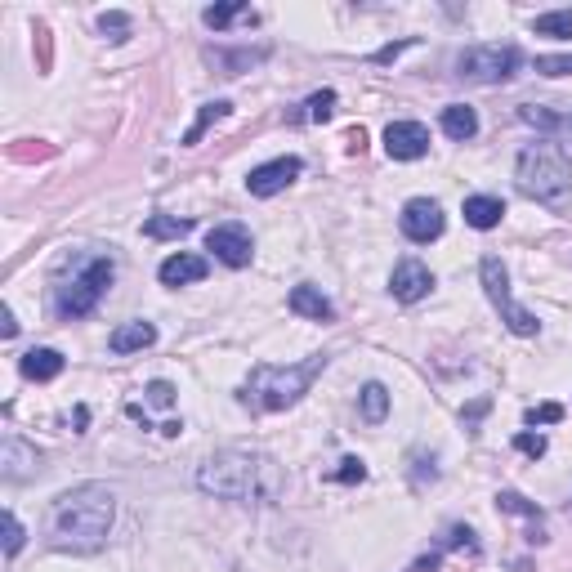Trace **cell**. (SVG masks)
Segmentation results:
<instances>
[{"instance_id": "2e32d148", "label": "cell", "mask_w": 572, "mask_h": 572, "mask_svg": "<svg viewBox=\"0 0 572 572\" xmlns=\"http://www.w3.org/2000/svg\"><path fill=\"white\" fill-rule=\"evenodd\" d=\"M63 354L59 349H27L23 358H18V371H23L27 380H54V376H63Z\"/></svg>"}, {"instance_id": "4fadbf2b", "label": "cell", "mask_w": 572, "mask_h": 572, "mask_svg": "<svg viewBox=\"0 0 572 572\" xmlns=\"http://www.w3.org/2000/svg\"><path fill=\"white\" fill-rule=\"evenodd\" d=\"M206 273H211V264H206L202 255L179 251V255H170V260H161L157 278H161V286H188V282H202Z\"/></svg>"}, {"instance_id": "d590c367", "label": "cell", "mask_w": 572, "mask_h": 572, "mask_svg": "<svg viewBox=\"0 0 572 572\" xmlns=\"http://www.w3.org/2000/svg\"><path fill=\"white\" fill-rule=\"evenodd\" d=\"M0 322H5V327H0V331H5V340H14V336H18V322H14V313H9V309H0Z\"/></svg>"}, {"instance_id": "ac0fdd59", "label": "cell", "mask_w": 572, "mask_h": 572, "mask_svg": "<svg viewBox=\"0 0 572 572\" xmlns=\"http://www.w3.org/2000/svg\"><path fill=\"white\" fill-rule=\"evenodd\" d=\"M443 130H447V139L470 143L474 135H479V112H474L470 103H447L443 108Z\"/></svg>"}, {"instance_id": "ffe728a7", "label": "cell", "mask_w": 572, "mask_h": 572, "mask_svg": "<svg viewBox=\"0 0 572 572\" xmlns=\"http://www.w3.org/2000/svg\"><path fill=\"white\" fill-rule=\"evenodd\" d=\"M523 126H537L541 135H568L572 139V112H550V108H519Z\"/></svg>"}, {"instance_id": "836d02e7", "label": "cell", "mask_w": 572, "mask_h": 572, "mask_svg": "<svg viewBox=\"0 0 572 572\" xmlns=\"http://www.w3.org/2000/svg\"><path fill=\"white\" fill-rule=\"evenodd\" d=\"M148 403L152 407H170V403H175V385H166V380H152V385H148Z\"/></svg>"}, {"instance_id": "7c38bea8", "label": "cell", "mask_w": 572, "mask_h": 572, "mask_svg": "<svg viewBox=\"0 0 572 572\" xmlns=\"http://www.w3.org/2000/svg\"><path fill=\"white\" fill-rule=\"evenodd\" d=\"M389 291H394V300L416 304V300H425V295L434 291V273H429L421 260H398L394 278H389Z\"/></svg>"}, {"instance_id": "5b68a950", "label": "cell", "mask_w": 572, "mask_h": 572, "mask_svg": "<svg viewBox=\"0 0 572 572\" xmlns=\"http://www.w3.org/2000/svg\"><path fill=\"white\" fill-rule=\"evenodd\" d=\"M112 278H117V264L108 255H85L81 269L54 286V313L59 318H85V313H94V304L103 300Z\"/></svg>"}, {"instance_id": "603a6c76", "label": "cell", "mask_w": 572, "mask_h": 572, "mask_svg": "<svg viewBox=\"0 0 572 572\" xmlns=\"http://www.w3.org/2000/svg\"><path fill=\"white\" fill-rule=\"evenodd\" d=\"M532 32L550 36V41H572V9H550V14L532 18Z\"/></svg>"}, {"instance_id": "9c48e42d", "label": "cell", "mask_w": 572, "mask_h": 572, "mask_svg": "<svg viewBox=\"0 0 572 572\" xmlns=\"http://www.w3.org/2000/svg\"><path fill=\"white\" fill-rule=\"evenodd\" d=\"M206 251H215V260L228 264V269H246L255 255V242L242 224H219L206 233Z\"/></svg>"}, {"instance_id": "3957f363", "label": "cell", "mask_w": 572, "mask_h": 572, "mask_svg": "<svg viewBox=\"0 0 572 572\" xmlns=\"http://www.w3.org/2000/svg\"><path fill=\"white\" fill-rule=\"evenodd\" d=\"M514 179H519L523 197L550 206V211H564L572 197V157L550 139L528 143L519 152V161H514Z\"/></svg>"}, {"instance_id": "8992f818", "label": "cell", "mask_w": 572, "mask_h": 572, "mask_svg": "<svg viewBox=\"0 0 572 572\" xmlns=\"http://www.w3.org/2000/svg\"><path fill=\"white\" fill-rule=\"evenodd\" d=\"M519 63V45H470V50L456 54V76L474 85H501L519 72Z\"/></svg>"}, {"instance_id": "cb8c5ba5", "label": "cell", "mask_w": 572, "mask_h": 572, "mask_svg": "<svg viewBox=\"0 0 572 572\" xmlns=\"http://www.w3.org/2000/svg\"><path fill=\"white\" fill-rule=\"evenodd\" d=\"M228 112H233V103H224V99H219V103H206V108H202V112H197L193 130H188V135H184V143H188V148H193V143H197V139H202V135H206V130H211V126H215V121H224V117H228Z\"/></svg>"}, {"instance_id": "83f0119b", "label": "cell", "mask_w": 572, "mask_h": 572, "mask_svg": "<svg viewBox=\"0 0 572 572\" xmlns=\"http://www.w3.org/2000/svg\"><path fill=\"white\" fill-rule=\"evenodd\" d=\"M99 32L112 36V41H126V36H130V14H121V9H112V14H99Z\"/></svg>"}, {"instance_id": "8d00e7d4", "label": "cell", "mask_w": 572, "mask_h": 572, "mask_svg": "<svg viewBox=\"0 0 572 572\" xmlns=\"http://www.w3.org/2000/svg\"><path fill=\"white\" fill-rule=\"evenodd\" d=\"M362 143H367V135H362V130H349V152H362Z\"/></svg>"}, {"instance_id": "e0dca14e", "label": "cell", "mask_w": 572, "mask_h": 572, "mask_svg": "<svg viewBox=\"0 0 572 572\" xmlns=\"http://www.w3.org/2000/svg\"><path fill=\"white\" fill-rule=\"evenodd\" d=\"M148 345H157V327L152 322H126V327H117L108 336L112 354H135V349H148Z\"/></svg>"}, {"instance_id": "ba28073f", "label": "cell", "mask_w": 572, "mask_h": 572, "mask_svg": "<svg viewBox=\"0 0 572 572\" xmlns=\"http://www.w3.org/2000/svg\"><path fill=\"white\" fill-rule=\"evenodd\" d=\"M398 224H403V237L416 246H429L443 237L447 219L438 211V202H429V197H412V202L403 206V215H398Z\"/></svg>"}, {"instance_id": "4dcf8cb0", "label": "cell", "mask_w": 572, "mask_h": 572, "mask_svg": "<svg viewBox=\"0 0 572 572\" xmlns=\"http://www.w3.org/2000/svg\"><path fill=\"white\" fill-rule=\"evenodd\" d=\"M367 479V465L358 461V456H345V461H340V470L331 474V483H362Z\"/></svg>"}, {"instance_id": "5bb4252c", "label": "cell", "mask_w": 572, "mask_h": 572, "mask_svg": "<svg viewBox=\"0 0 572 572\" xmlns=\"http://www.w3.org/2000/svg\"><path fill=\"white\" fill-rule=\"evenodd\" d=\"M461 215H465V224H470V228L488 233V228H497L505 219V202H501V197H488V193H474V197H465Z\"/></svg>"}, {"instance_id": "1f68e13d", "label": "cell", "mask_w": 572, "mask_h": 572, "mask_svg": "<svg viewBox=\"0 0 572 572\" xmlns=\"http://www.w3.org/2000/svg\"><path fill=\"white\" fill-rule=\"evenodd\" d=\"M555 421H564V407H559V403L528 407V425H555Z\"/></svg>"}, {"instance_id": "7402d4cb", "label": "cell", "mask_w": 572, "mask_h": 572, "mask_svg": "<svg viewBox=\"0 0 572 572\" xmlns=\"http://www.w3.org/2000/svg\"><path fill=\"white\" fill-rule=\"evenodd\" d=\"M358 412H362V421H367V425H380L389 416V389L380 385V380H367V385H362Z\"/></svg>"}, {"instance_id": "d6a6232c", "label": "cell", "mask_w": 572, "mask_h": 572, "mask_svg": "<svg viewBox=\"0 0 572 572\" xmlns=\"http://www.w3.org/2000/svg\"><path fill=\"white\" fill-rule=\"evenodd\" d=\"M514 447H519L523 456H532V461L546 456V438H541V434H514Z\"/></svg>"}, {"instance_id": "52a82bcc", "label": "cell", "mask_w": 572, "mask_h": 572, "mask_svg": "<svg viewBox=\"0 0 572 572\" xmlns=\"http://www.w3.org/2000/svg\"><path fill=\"white\" fill-rule=\"evenodd\" d=\"M479 282H483V291H488V300L501 309V322L514 331V336H537V331H541L537 313H528L523 304H514V295H510V273H505V264L497 260V255H483Z\"/></svg>"}, {"instance_id": "d6986e66", "label": "cell", "mask_w": 572, "mask_h": 572, "mask_svg": "<svg viewBox=\"0 0 572 572\" xmlns=\"http://www.w3.org/2000/svg\"><path fill=\"white\" fill-rule=\"evenodd\" d=\"M0 461H5V479H9V483H18V479H27V474H32V465H36V447H27L23 438L9 434V438H5V456H0Z\"/></svg>"}, {"instance_id": "6da1fadb", "label": "cell", "mask_w": 572, "mask_h": 572, "mask_svg": "<svg viewBox=\"0 0 572 572\" xmlns=\"http://www.w3.org/2000/svg\"><path fill=\"white\" fill-rule=\"evenodd\" d=\"M112 519H117V497L103 483H76L63 497H54L45 537L63 555H94L108 541Z\"/></svg>"}, {"instance_id": "277c9868", "label": "cell", "mask_w": 572, "mask_h": 572, "mask_svg": "<svg viewBox=\"0 0 572 572\" xmlns=\"http://www.w3.org/2000/svg\"><path fill=\"white\" fill-rule=\"evenodd\" d=\"M327 367V358H304V362H291V367H273V362H260L246 380V394L242 403H255L260 412H286L295 407L309 385L318 380V371Z\"/></svg>"}, {"instance_id": "7a4b0ae2", "label": "cell", "mask_w": 572, "mask_h": 572, "mask_svg": "<svg viewBox=\"0 0 572 572\" xmlns=\"http://www.w3.org/2000/svg\"><path fill=\"white\" fill-rule=\"evenodd\" d=\"M197 488L219 501H278L282 497V470L273 456L251 452V447H224L197 470Z\"/></svg>"}, {"instance_id": "e575fe53", "label": "cell", "mask_w": 572, "mask_h": 572, "mask_svg": "<svg viewBox=\"0 0 572 572\" xmlns=\"http://www.w3.org/2000/svg\"><path fill=\"white\" fill-rule=\"evenodd\" d=\"M412 45H416V41H398V45H385V50L376 54V63H389V59H398V54H403V50H412Z\"/></svg>"}, {"instance_id": "8fae6325", "label": "cell", "mask_w": 572, "mask_h": 572, "mask_svg": "<svg viewBox=\"0 0 572 572\" xmlns=\"http://www.w3.org/2000/svg\"><path fill=\"white\" fill-rule=\"evenodd\" d=\"M385 152L394 161H416L429 152V130L421 121H389L385 126Z\"/></svg>"}, {"instance_id": "f1b7e54d", "label": "cell", "mask_w": 572, "mask_h": 572, "mask_svg": "<svg viewBox=\"0 0 572 572\" xmlns=\"http://www.w3.org/2000/svg\"><path fill=\"white\" fill-rule=\"evenodd\" d=\"M18 550H23V523H18L14 510H5V555L14 559Z\"/></svg>"}, {"instance_id": "9a60e30c", "label": "cell", "mask_w": 572, "mask_h": 572, "mask_svg": "<svg viewBox=\"0 0 572 572\" xmlns=\"http://www.w3.org/2000/svg\"><path fill=\"white\" fill-rule=\"evenodd\" d=\"M286 304H291V313H300V318H313V322H331V318H336V304H331L327 295H322L318 286H309V282L295 286Z\"/></svg>"}, {"instance_id": "4316f807", "label": "cell", "mask_w": 572, "mask_h": 572, "mask_svg": "<svg viewBox=\"0 0 572 572\" xmlns=\"http://www.w3.org/2000/svg\"><path fill=\"white\" fill-rule=\"evenodd\" d=\"M497 510H501V514H523V519H541L537 501L519 497V492H497Z\"/></svg>"}, {"instance_id": "d4e9b609", "label": "cell", "mask_w": 572, "mask_h": 572, "mask_svg": "<svg viewBox=\"0 0 572 572\" xmlns=\"http://www.w3.org/2000/svg\"><path fill=\"white\" fill-rule=\"evenodd\" d=\"M336 117V90H318L304 99V112L295 121H331Z\"/></svg>"}, {"instance_id": "484cf974", "label": "cell", "mask_w": 572, "mask_h": 572, "mask_svg": "<svg viewBox=\"0 0 572 572\" xmlns=\"http://www.w3.org/2000/svg\"><path fill=\"white\" fill-rule=\"evenodd\" d=\"M193 233V219H179V215H152L143 224V237H184Z\"/></svg>"}, {"instance_id": "f546056e", "label": "cell", "mask_w": 572, "mask_h": 572, "mask_svg": "<svg viewBox=\"0 0 572 572\" xmlns=\"http://www.w3.org/2000/svg\"><path fill=\"white\" fill-rule=\"evenodd\" d=\"M537 72H541V76H568V72H572V54H541V59H537Z\"/></svg>"}, {"instance_id": "30bf717a", "label": "cell", "mask_w": 572, "mask_h": 572, "mask_svg": "<svg viewBox=\"0 0 572 572\" xmlns=\"http://www.w3.org/2000/svg\"><path fill=\"white\" fill-rule=\"evenodd\" d=\"M300 170H304L300 157H273V161H264V166H255L251 175H246V193L251 197H278L286 184L300 179Z\"/></svg>"}, {"instance_id": "44dd1931", "label": "cell", "mask_w": 572, "mask_h": 572, "mask_svg": "<svg viewBox=\"0 0 572 572\" xmlns=\"http://www.w3.org/2000/svg\"><path fill=\"white\" fill-rule=\"evenodd\" d=\"M255 23V9L246 5V0H228V5H211V9H202V23L206 27H215V32H224V27H233V23Z\"/></svg>"}]
</instances>
